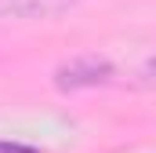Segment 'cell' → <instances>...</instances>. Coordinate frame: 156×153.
I'll use <instances>...</instances> for the list:
<instances>
[{"label": "cell", "instance_id": "cell-4", "mask_svg": "<svg viewBox=\"0 0 156 153\" xmlns=\"http://www.w3.org/2000/svg\"><path fill=\"white\" fill-rule=\"evenodd\" d=\"M149 73H153V76H156V58H153V62H149Z\"/></svg>", "mask_w": 156, "mask_h": 153}, {"label": "cell", "instance_id": "cell-2", "mask_svg": "<svg viewBox=\"0 0 156 153\" xmlns=\"http://www.w3.org/2000/svg\"><path fill=\"white\" fill-rule=\"evenodd\" d=\"M80 0H0V18H26V22H44L73 11Z\"/></svg>", "mask_w": 156, "mask_h": 153}, {"label": "cell", "instance_id": "cell-1", "mask_svg": "<svg viewBox=\"0 0 156 153\" xmlns=\"http://www.w3.org/2000/svg\"><path fill=\"white\" fill-rule=\"evenodd\" d=\"M113 62L98 58V55H83V58H69L55 69V88L58 91H87V88H102L113 84Z\"/></svg>", "mask_w": 156, "mask_h": 153}, {"label": "cell", "instance_id": "cell-3", "mask_svg": "<svg viewBox=\"0 0 156 153\" xmlns=\"http://www.w3.org/2000/svg\"><path fill=\"white\" fill-rule=\"evenodd\" d=\"M0 153H40L37 146H22V142H4L0 139Z\"/></svg>", "mask_w": 156, "mask_h": 153}]
</instances>
